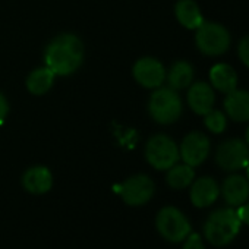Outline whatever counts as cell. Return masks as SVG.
Here are the masks:
<instances>
[{"mask_svg": "<svg viewBox=\"0 0 249 249\" xmlns=\"http://www.w3.org/2000/svg\"><path fill=\"white\" fill-rule=\"evenodd\" d=\"M84 60V44L73 34H60L50 41L44 53L46 66L57 76L72 75Z\"/></svg>", "mask_w": 249, "mask_h": 249, "instance_id": "6da1fadb", "label": "cell"}, {"mask_svg": "<svg viewBox=\"0 0 249 249\" xmlns=\"http://www.w3.org/2000/svg\"><path fill=\"white\" fill-rule=\"evenodd\" d=\"M240 220L236 210L218 208L213 211L204 224V236L214 246H226L237 236Z\"/></svg>", "mask_w": 249, "mask_h": 249, "instance_id": "7a4b0ae2", "label": "cell"}, {"mask_svg": "<svg viewBox=\"0 0 249 249\" xmlns=\"http://www.w3.org/2000/svg\"><path fill=\"white\" fill-rule=\"evenodd\" d=\"M148 111L157 123L172 124L182 116V100L176 89L170 87H159L150 97Z\"/></svg>", "mask_w": 249, "mask_h": 249, "instance_id": "3957f363", "label": "cell"}, {"mask_svg": "<svg viewBox=\"0 0 249 249\" xmlns=\"http://www.w3.org/2000/svg\"><path fill=\"white\" fill-rule=\"evenodd\" d=\"M195 31V44L202 54L208 57H217L229 50L231 38L229 30L224 25L204 21Z\"/></svg>", "mask_w": 249, "mask_h": 249, "instance_id": "277c9868", "label": "cell"}, {"mask_svg": "<svg viewBox=\"0 0 249 249\" xmlns=\"http://www.w3.org/2000/svg\"><path fill=\"white\" fill-rule=\"evenodd\" d=\"M156 227L159 233L169 242H183L191 233V223L186 215L176 207H164L156 217Z\"/></svg>", "mask_w": 249, "mask_h": 249, "instance_id": "5b68a950", "label": "cell"}, {"mask_svg": "<svg viewBox=\"0 0 249 249\" xmlns=\"http://www.w3.org/2000/svg\"><path fill=\"white\" fill-rule=\"evenodd\" d=\"M145 159L156 170H169L180 159L179 147L167 135H154L147 142Z\"/></svg>", "mask_w": 249, "mask_h": 249, "instance_id": "8992f818", "label": "cell"}, {"mask_svg": "<svg viewBox=\"0 0 249 249\" xmlns=\"http://www.w3.org/2000/svg\"><path fill=\"white\" fill-rule=\"evenodd\" d=\"M215 163L220 169L236 172L245 169L249 163V147L239 138L223 141L215 151Z\"/></svg>", "mask_w": 249, "mask_h": 249, "instance_id": "52a82bcc", "label": "cell"}, {"mask_svg": "<svg viewBox=\"0 0 249 249\" xmlns=\"http://www.w3.org/2000/svg\"><path fill=\"white\" fill-rule=\"evenodd\" d=\"M156 192V185L147 175H135L119 186V194L124 204L140 207L147 204Z\"/></svg>", "mask_w": 249, "mask_h": 249, "instance_id": "ba28073f", "label": "cell"}, {"mask_svg": "<svg viewBox=\"0 0 249 249\" xmlns=\"http://www.w3.org/2000/svg\"><path fill=\"white\" fill-rule=\"evenodd\" d=\"M210 148L211 144L208 137L202 132L194 131L183 138L179 147V156L185 164L191 167H198L207 160L210 154Z\"/></svg>", "mask_w": 249, "mask_h": 249, "instance_id": "9c48e42d", "label": "cell"}, {"mask_svg": "<svg viewBox=\"0 0 249 249\" xmlns=\"http://www.w3.org/2000/svg\"><path fill=\"white\" fill-rule=\"evenodd\" d=\"M135 81L144 88L156 89L166 81V69L163 63L154 57H141L132 68Z\"/></svg>", "mask_w": 249, "mask_h": 249, "instance_id": "30bf717a", "label": "cell"}, {"mask_svg": "<svg viewBox=\"0 0 249 249\" xmlns=\"http://www.w3.org/2000/svg\"><path fill=\"white\" fill-rule=\"evenodd\" d=\"M186 100H188V104L194 113L204 116L210 110L214 108L215 92H214V88L207 82H202V81L195 82V84L192 82L189 85Z\"/></svg>", "mask_w": 249, "mask_h": 249, "instance_id": "8fae6325", "label": "cell"}, {"mask_svg": "<svg viewBox=\"0 0 249 249\" xmlns=\"http://www.w3.org/2000/svg\"><path fill=\"white\" fill-rule=\"evenodd\" d=\"M220 195L218 183L208 176L199 178L191 183V202L198 208H205L213 205Z\"/></svg>", "mask_w": 249, "mask_h": 249, "instance_id": "7c38bea8", "label": "cell"}, {"mask_svg": "<svg viewBox=\"0 0 249 249\" xmlns=\"http://www.w3.org/2000/svg\"><path fill=\"white\" fill-rule=\"evenodd\" d=\"M22 186L33 195H43L53 186V175L46 166H33L22 176Z\"/></svg>", "mask_w": 249, "mask_h": 249, "instance_id": "4fadbf2b", "label": "cell"}, {"mask_svg": "<svg viewBox=\"0 0 249 249\" xmlns=\"http://www.w3.org/2000/svg\"><path fill=\"white\" fill-rule=\"evenodd\" d=\"M221 194L230 207H239L249 198V182L240 175H230L223 182Z\"/></svg>", "mask_w": 249, "mask_h": 249, "instance_id": "5bb4252c", "label": "cell"}, {"mask_svg": "<svg viewBox=\"0 0 249 249\" xmlns=\"http://www.w3.org/2000/svg\"><path fill=\"white\" fill-rule=\"evenodd\" d=\"M223 106L226 116L233 122H249V91L233 89L226 94Z\"/></svg>", "mask_w": 249, "mask_h": 249, "instance_id": "9a60e30c", "label": "cell"}, {"mask_svg": "<svg viewBox=\"0 0 249 249\" xmlns=\"http://www.w3.org/2000/svg\"><path fill=\"white\" fill-rule=\"evenodd\" d=\"M237 73L227 63H217L210 69L211 87L223 94H229L237 88Z\"/></svg>", "mask_w": 249, "mask_h": 249, "instance_id": "2e32d148", "label": "cell"}, {"mask_svg": "<svg viewBox=\"0 0 249 249\" xmlns=\"http://www.w3.org/2000/svg\"><path fill=\"white\" fill-rule=\"evenodd\" d=\"M175 15L186 30H196L204 22V17L195 0H179L175 6Z\"/></svg>", "mask_w": 249, "mask_h": 249, "instance_id": "e0dca14e", "label": "cell"}, {"mask_svg": "<svg viewBox=\"0 0 249 249\" xmlns=\"http://www.w3.org/2000/svg\"><path fill=\"white\" fill-rule=\"evenodd\" d=\"M194 68L186 60H178L172 65L169 72H166V78L169 82V87L173 89H183L188 88L194 81Z\"/></svg>", "mask_w": 249, "mask_h": 249, "instance_id": "ac0fdd59", "label": "cell"}, {"mask_svg": "<svg viewBox=\"0 0 249 249\" xmlns=\"http://www.w3.org/2000/svg\"><path fill=\"white\" fill-rule=\"evenodd\" d=\"M54 78L56 75L47 68H38V69H34L28 78H27V88L31 94L34 95H44L54 84Z\"/></svg>", "mask_w": 249, "mask_h": 249, "instance_id": "d6986e66", "label": "cell"}, {"mask_svg": "<svg viewBox=\"0 0 249 249\" xmlns=\"http://www.w3.org/2000/svg\"><path fill=\"white\" fill-rule=\"evenodd\" d=\"M195 179V172L194 167L188 166V164H175L173 167H170L167 170V185L173 189H185L188 186H191V183Z\"/></svg>", "mask_w": 249, "mask_h": 249, "instance_id": "ffe728a7", "label": "cell"}, {"mask_svg": "<svg viewBox=\"0 0 249 249\" xmlns=\"http://www.w3.org/2000/svg\"><path fill=\"white\" fill-rule=\"evenodd\" d=\"M204 124L213 134H223L227 128V116L223 111L213 108L204 114Z\"/></svg>", "mask_w": 249, "mask_h": 249, "instance_id": "44dd1931", "label": "cell"}, {"mask_svg": "<svg viewBox=\"0 0 249 249\" xmlns=\"http://www.w3.org/2000/svg\"><path fill=\"white\" fill-rule=\"evenodd\" d=\"M237 56L240 59V62L249 68V36L243 37L240 41H239V46H237Z\"/></svg>", "mask_w": 249, "mask_h": 249, "instance_id": "7402d4cb", "label": "cell"}, {"mask_svg": "<svg viewBox=\"0 0 249 249\" xmlns=\"http://www.w3.org/2000/svg\"><path fill=\"white\" fill-rule=\"evenodd\" d=\"M182 249H205V246L198 233H189V236L185 239Z\"/></svg>", "mask_w": 249, "mask_h": 249, "instance_id": "603a6c76", "label": "cell"}, {"mask_svg": "<svg viewBox=\"0 0 249 249\" xmlns=\"http://www.w3.org/2000/svg\"><path fill=\"white\" fill-rule=\"evenodd\" d=\"M8 113H9V103L6 100V97L0 92V124L5 122Z\"/></svg>", "mask_w": 249, "mask_h": 249, "instance_id": "cb8c5ba5", "label": "cell"}, {"mask_svg": "<svg viewBox=\"0 0 249 249\" xmlns=\"http://www.w3.org/2000/svg\"><path fill=\"white\" fill-rule=\"evenodd\" d=\"M236 213H237V215H239L240 223H245V224L249 226V202H248V204L245 202V204L239 205V208L236 210Z\"/></svg>", "mask_w": 249, "mask_h": 249, "instance_id": "d4e9b609", "label": "cell"}, {"mask_svg": "<svg viewBox=\"0 0 249 249\" xmlns=\"http://www.w3.org/2000/svg\"><path fill=\"white\" fill-rule=\"evenodd\" d=\"M245 142H246L248 147H249V126H248V129H246V132H245Z\"/></svg>", "mask_w": 249, "mask_h": 249, "instance_id": "484cf974", "label": "cell"}, {"mask_svg": "<svg viewBox=\"0 0 249 249\" xmlns=\"http://www.w3.org/2000/svg\"><path fill=\"white\" fill-rule=\"evenodd\" d=\"M245 169H246V179H248V182H249V163H248V166H246Z\"/></svg>", "mask_w": 249, "mask_h": 249, "instance_id": "4316f807", "label": "cell"}]
</instances>
